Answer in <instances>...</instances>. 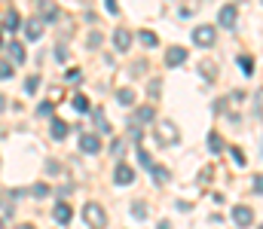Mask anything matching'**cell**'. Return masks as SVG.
<instances>
[{
  "mask_svg": "<svg viewBox=\"0 0 263 229\" xmlns=\"http://www.w3.org/2000/svg\"><path fill=\"white\" fill-rule=\"evenodd\" d=\"M83 220L89 223V229H104L107 226V214H104V208H101L98 202H89L83 208Z\"/></svg>",
  "mask_w": 263,
  "mask_h": 229,
  "instance_id": "1",
  "label": "cell"
},
{
  "mask_svg": "<svg viewBox=\"0 0 263 229\" xmlns=\"http://www.w3.org/2000/svg\"><path fill=\"white\" fill-rule=\"evenodd\" d=\"M156 137H159V144H175L178 137H181V132L175 129V122H168V119H159L156 122Z\"/></svg>",
  "mask_w": 263,
  "mask_h": 229,
  "instance_id": "2",
  "label": "cell"
},
{
  "mask_svg": "<svg viewBox=\"0 0 263 229\" xmlns=\"http://www.w3.org/2000/svg\"><path fill=\"white\" fill-rule=\"evenodd\" d=\"M214 37H217V31L211 25H199L196 31H193V40H196L199 46H214Z\"/></svg>",
  "mask_w": 263,
  "mask_h": 229,
  "instance_id": "3",
  "label": "cell"
},
{
  "mask_svg": "<svg viewBox=\"0 0 263 229\" xmlns=\"http://www.w3.org/2000/svg\"><path fill=\"white\" fill-rule=\"evenodd\" d=\"M233 223L236 226H251L254 223V211H251L248 205H236L233 208Z\"/></svg>",
  "mask_w": 263,
  "mask_h": 229,
  "instance_id": "4",
  "label": "cell"
},
{
  "mask_svg": "<svg viewBox=\"0 0 263 229\" xmlns=\"http://www.w3.org/2000/svg\"><path fill=\"white\" fill-rule=\"evenodd\" d=\"M113 180H117L120 187L132 183V180H135V168H132V165H125V162H120V165H117V171H113Z\"/></svg>",
  "mask_w": 263,
  "mask_h": 229,
  "instance_id": "5",
  "label": "cell"
},
{
  "mask_svg": "<svg viewBox=\"0 0 263 229\" xmlns=\"http://www.w3.org/2000/svg\"><path fill=\"white\" fill-rule=\"evenodd\" d=\"M80 150L83 153H98L101 150V137L98 134H83L80 137Z\"/></svg>",
  "mask_w": 263,
  "mask_h": 229,
  "instance_id": "6",
  "label": "cell"
},
{
  "mask_svg": "<svg viewBox=\"0 0 263 229\" xmlns=\"http://www.w3.org/2000/svg\"><path fill=\"white\" fill-rule=\"evenodd\" d=\"M113 46H117L120 52H125L132 46V34L125 31V28H117V31H113Z\"/></svg>",
  "mask_w": 263,
  "mask_h": 229,
  "instance_id": "7",
  "label": "cell"
},
{
  "mask_svg": "<svg viewBox=\"0 0 263 229\" xmlns=\"http://www.w3.org/2000/svg\"><path fill=\"white\" fill-rule=\"evenodd\" d=\"M217 19H221V25H223V28H233V25H236V6H233V3L221 6V13H217Z\"/></svg>",
  "mask_w": 263,
  "mask_h": 229,
  "instance_id": "8",
  "label": "cell"
},
{
  "mask_svg": "<svg viewBox=\"0 0 263 229\" xmlns=\"http://www.w3.org/2000/svg\"><path fill=\"white\" fill-rule=\"evenodd\" d=\"M52 214H55V223H61V226H64V223H71V214H74V211H71V205L59 202V205L52 208Z\"/></svg>",
  "mask_w": 263,
  "mask_h": 229,
  "instance_id": "9",
  "label": "cell"
},
{
  "mask_svg": "<svg viewBox=\"0 0 263 229\" xmlns=\"http://www.w3.org/2000/svg\"><path fill=\"white\" fill-rule=\"evenodd\" d=\"M165 61L175 67V64H184L187 61V49H181V46H171V49L165 52Z\"/></svg>",
  "mask_w": 263,
  "mask_h": 229,
  "instance_id": "10",
  "label": "cell"
},
{
  "mask_svg": "<svg viewBox=\"0 0 263 229\" xmlns=\"http://www.w3.org/2000/svg\"><path fill=\"white\" fill-rule=\"evenodd\" d=\"M153 116H156V113H153L150 104H147V107H138V110H135V125H150Z\"/></svg>",
  "mask_w": 263,
  "mask_h": 229,
  "instance_id": "11",
  "label": "cell"
},
{
  "mask_svg": "<svg viewBox=\"0 0 263 229\" xmlns=\"http://www.w3.org/2000/svg\"><path fill=\"white\" fill-rule=\"evenodd\" d=\"M25 34H28V40H40V34H43V21H40V19H28Z\"/></svg>",
  "mask_w": 263,
  "mask_h": 229,
  "instance_id": "12",
  "label": "cell"
},
{
  "mask_svg": "<svg viewBox=\"0 0 263 229\" xmlns=\"http://www.w3.org/2000/svg\"><path fill=\"white\" fill-rule=\"evenodd\" d=\"M52 137H55V141H64V137H67V122H61V119H52Z\"/></svg>",
  "mask_w": 263,
  "mask_h": 229,
  "instance_id": "13",
  "label": "cell"
},
{
  "mask_svg": "<svg viewBox=\"0 0 263 229\" xmlns=\"http://www.w3.org/2000/svg\"><path fill=\"white\" fill-rule=\"evenodd\" d=\"M208 150H211V153H221V150H223V141H221V134H217V132L208 134Z\"/></svg>",
  "mask_w": 263,
  "mask_h": 229,
  "instance_id": "14",
  "label": "cell"
},
{
  "mask_svg": "<svg viewBox=\"0 0 263 229\" xmlns=\"http://www.w3.org/2000/svg\"><path fill=\"white\" fill-rule=\"evenodd\" d=\"M138 162H141V165H144L147 171H153V165H156V162H153V159H150V153H147V150H144V147H138Z\"/></svg>",
  "mask_w": 263,
  "mask_h": 229,
  "instance_id": "15",
  "label": "cell"
},
{
  "mask_svg": "<svg viewBox=\"0 0 263 229\" xmlns=\"http://www.w3.org/2000/svg\"><path fill=\"white\" fill-rule=\"evenodd\" d=\"M117 101H120V104H125V107H129V104H135V92H132V89H122V92H117Z\"/></svg>",
  "mask_w": 263,
  "mask_h": 229,
  "instance_id": "16",
  "label": "cell"
},
{
  "mask_svg": "<svg viewBox=\"0 0 263 229\" xmlns=\"http://www.w3.org/2000/svg\"><path fill=\"white\" fill-rule=\"evenodd\" d=\"M150 174H153V180H156V183H165V180H168V168H162V165H153V171H150Z\"/></svg>",
  "mask_w": 263,
  "mask_h": 229,
  "instance_id": "17",
  "label": "cell"
},
{
  "mask_svg": "<svg viewBox=\"0 0 263 229\" xmlns=\"http://www.w3.org/2000/svg\"><path fill=\"white\" fill-rule=\"evenodd\" d=\"M3 28H6V31H16V28H19V13H6V16H3Z\"/></svg>",
  "mask_w": 263,
  "mask_h": 229,
  "instance_id": "18",
  "label": "cell"
},
{
  "mask_svg": "<svg viewBox=\"0 0 263 229\" xmlns=\"http://www.w3.org/2000/svg\"><path fill=\"white\" fill-rule=\"evenodd\" d=\"M9 55H13V61H25V49H21V43H9Z\"/></svg>",
  "mask_w": 263,
  "mask_h": 229,
  "instance_id": "19",
  "label": "cell"
},
{
  "mask_svg": "<svg viewBox=\"0 0 263 229\" xmlns=\"http://www.w3.org/2000/svg\"><path fill=\"white\" fill-rule=\"evenodd\" d=\"M239 64H242L245 74H254V58H251V55H239Z\"/></svg>",
  "mask_w": 263,
  "mask_h": 229,
  "instance_id": "20",
  "label": "cell"
},
{
  "mask_svg": "<svg viewBox=\"0 0 263 229\" xmlns=\"http://www.w3.org/2000/svg\"><path fill=\"white\" fill-rule=\"evenodd\" d=\"M31 192H34L37 199H46V196H49V187H46V183H34V187H31Z\"/></svg>",
  "mask_w": 263,
  "mask_h": 229,
  "instance_id": "21",
  "label": "cell"
},
{
  "mask_svg": "<svg viewBox=\"0 0 263 229\" xmlns=\"http://www.w3.org/2000/svg\"><path fill=\"white\" fill-rule=\"evenodd\" d=\"M138 37H141V43H144V46H150V49L156 46V34H153V31H141Z\"/></svg>",
  "mask_w": 263,
  "mask_h": 229,
  "instance_id": "22",
  "label": "cell"
},
{
  "mask_svg": "<svg viewBox=\"0 0 263 229\" xmlns=\"http://www.w3.org/2000/svg\"><path fill=\"white\" fill-rule=\"evenodd\" d=\"M71 104H74V110H80V113H83V110H89V101H86V95H74V101H71Z\"/></svg>",
  "mask_w": 263,
  "mask_h": 229,
  "instance_id": "23",
  "label": "cell"
},
{
  "mask_svg": "<svg viewBox=\"0 0 263 229\" xmlns=\"http://www.w3.org/2000/svg\"><path fill=\"white\" fill-rule=\"evenodd\" d=\"M132 214L138 217V220H144V217H147V202H135L132 205Z\"/></svg>",
  "mask_w": 263,
  "mask_h": 229,
  "instance_id": "24",
  "label": "cell"
},
{
  "mask_svg": "<svg viewBox=\"0 0 263 229\" xmlns=\"http://www.w3.org/2000/svg\"><path fill=\"white\" fill-rule=\"evenodd\" d=\"M37 86H40V76H28L25 79V92L31 95V92H37Z\"/></svg>",
  "mask_w": 263,
  "mask_h": 229,
  "instance_id": "25",
  "label": "cell"
},
{
  "mask_svg": "<svg viewBox=\"0 0 263 229\" xmlns=\"http://www.w3.org/2000/svg\"><path fill=\"white\" fill-rule=\"evenodd\" d=\"M0 76H3V79H9V76H13V67H9L6 61H0Z\"/></svg>",
  "mask_w": 263,
  "mask_h": 229,
  "instance_id": "26",
  "label": "cell"
},
{
  "mask_svg": "<svg viewBox=\"0 0 263 229\" xmlns=\"http://www.w3.org/2000/svg\"><path fill=\"white\" fill-rule=\"evenodd\" d=\"M202 74L208 76V79H214V64H208V61H205V64H202Z\"/></svg>",
  "mask_w": 263,
  "mask_h": 229,
  "instance_id": "27",
  "label": "cell"
},
{
  "mask_svg": "<svg viewBox=\"0 0 263 229\" xmlns=\"http://www.w3.org/2000/svg\"><path fill=\"white\" fill-rule=\"evenodd\" d=\"M37 113H40V116H49V113H52V104H49V101H46V104H40Z\"/></svg>",
  "mask_w": 263,
  "mask_h": 229,
  "instance_id": "28",
  "label": "cell"
},
{
  "mask_svg": "<svg viewBox=\"0 0 263 229\" xmlns=\"http://www.w3.org/2000/svg\"><path fill=\"white\" fill-rule=\"evenodd\" d=\"M254 192H263V174L254 177Z\"/></svg>",
  "mask_w": 263,
  "mask_h": 229,
  "instance_id": "29",
  "label": "cell"
},
{
  "mask_svg": "<svg viewBox=\"0 0 263 229\" xmlns=\"http://www.w3.org/2000/svg\"><path fill=\"white\" fill-rule=\"evenodd\" d=\"M104 3H107V9H110V13H117V0H104Z\"/></svg>",
  "mask_w": 263,
  "mask_h": 229,
  "instance_id": "30",
  "label": "cell"
},
{
  "mask_svg": "<svg viewBox=\"0 0 263 229\" xmlns=\"http://www.w3.org/2000/svg\"><path fill=\"white\" fill-rule=\"evenodd\" d=\"M19 229H34V226H31V223H21V226H19Z\"/></svg>",
  "mask_w": 263,
  "mask_h": 229,
  "instance_id": "31",
  "label": "cell"
},
{
  "mask_svg": "<svg viewBox=\"0 0 263 229\" xmlns=\"http://www.w3.org/2000/svg\"><path fill=\"white\" fill-rule=\"evenodd\" d=\"M0 229H3V220H0Z\"/></svg>",
  "mask_w": 263,
  "mask_h": 229,
  "instance_id": "32",
  "label": "cell"
},
{
  "mask_svg": "<svg viewBox=\"0 0 263 229\" xmlns=\"http://www.w3.org/2000/svg\"><path fill=\"white\" fill-rule=\"evenodd\" d=\"M260 229H263V223H260Z\"/></svg>",
  "mask_w": 263,
  "mask_h": 229,
  "instance_id": "33",
  "label": "cell"
}]
</instances>
